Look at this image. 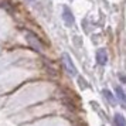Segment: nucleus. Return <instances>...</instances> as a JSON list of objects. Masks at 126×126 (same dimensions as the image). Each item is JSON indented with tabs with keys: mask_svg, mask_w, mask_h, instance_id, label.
<instances>
[{
	"mask_svg": "<svg viewBox=\"0 0 126 126\" xmlns=\"http://www.w3.org/2000/svg\"><path fill=\"white\" fill-rule=\"evenodd\" d=\"M113 126H126V119L122 113L113 115Z\"/></svg>",
	"mask_w": 126,
	"mask_h": 126,
	"instance_id": "nucleus-6",
	"label": "nucleus"
},
{
	"mask_svg": "<svg viewBox=\"0 0 126 126\" xmlns=\"http://www.w3.org/2000/svg\"><path fill=\"white\" fill-rule=\"evenodd\" d=\"M120 81H122V82H126V77L125 75H120Z\"/></svg>",
	"mask_w": 126,
	"mask_h": 126,
	"instance_id": "nucleus-8",
	"label": "nucleus"
},
{
	"mask_svg": "<svg viewBox=\"0 0 126 126\" xmlns=\"http://www.w3.org/2000/svg\"><path fill=\"white\" fill-rule=\"evenodd\" d=\"M115 94H116V98H118L119 103L123 108H126V92L123 91L120 86H116V88H115Z\"/></svg>",
	"mask_w": 126,
	"mask_h": 126,
	"instance_id": "nucleus-5",
	"label": "nucleus"
},
{
	"mask_svg": "<svg viewBox=\"0 0 126 126\" xmlns=\"http://www.w3.org/2000/svg\"><path fill=\"white\" fill-rule=\"evenodd\" d=\"M102 95H103V98L108 101V103H110V105H115V103H116V98H115V95L109 91V89H102Z\"/></svg>",
	"mask_w": 126,
	"mask_h": 126,
	"instance_id": "nucleus-7",
	"label": "nucleus"
},
{
	"mask_svg": "<svg viewBox=\"0 0 126 126\" xmlns=\"http://www.w3.org/2000/svg\"><path fill=\"white\" fill-rule=\"evenodd\" d=\"M96 63L101 67L106 65V63H108V52H106L105 48H101V50L96 51Z\"/></svg>",
	"mask_w": 126,
	"mask_h": 126,
	"instance_id": "nucleus-4",
	"label": "nucleus"
},
{
	"mask_svg": "<svg viewBox=\"0 0 126 126\" xmlns=\"http://www.w3.org/2000/svg\"><path fill=\"white\" fill-rule=\"evenodd\" d=\"M63 63H64V68L65 71L71 75H77V68H75L74 63H72V60L69 57L68 54H63Z\"/></svg>",
	"mask_w": 126,
	"mask_h": 126,
	"instance_id": "nucleus-2",
	"label": "nucleus"
},
{
	"mask_svg": "<svg viewBox=\"0 0 126 126\" xmlns=\"http://www.w3.org/2000/svg\"><path fill=\"white\" fill-rule=\"evenodd\" d=\"M63 20L65 21L67 26H72V24H74L75 17H74V14H72V12H71V9H69V7H64V10H63Z\"/></svg>",
	"mask_w": 126,
	"mask_h": 126,
	"instance_id": "nucleus-3",
	"label": "nucleus"
},
{
	"mask_svg": "<svg viewBox=\"0 0 126 126\" xmlns=\"http://www.w3.org/2000/svg\"><path fill=\"white\" fill-rule=\"evenodd\" d=\"M26 40L29 41L30 46L33 47L34 50H37V51H43V43H41V40L35 34H33V33H27V34H26Z\"/></svg>",
	"mask_w": 126,
	"mask_h": 126,
	"instance_id": "nucleus-1",
	"label": "nucleus"
}]
</instances>
